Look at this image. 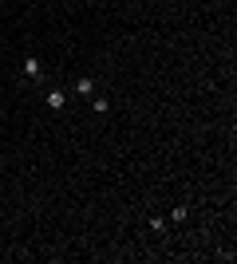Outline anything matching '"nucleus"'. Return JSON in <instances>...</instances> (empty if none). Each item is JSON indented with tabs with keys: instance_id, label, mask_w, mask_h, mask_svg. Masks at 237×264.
<instances>
[{
	"instance_id": "nucleus-4",
	"label": "nucleus",
	"mask_w": 237,
	"mask_h": 264,
	"mask_svg": "<svg viewBox=\"0 0 237 264\" xmlns=\"http://www.w3.org/2000/svg\"><path fill=\"white\" fill-rule=\"evenodd\" d=\"M91 107H95V110H99V114H107V110H111V99H103V95H99V99H95V103H91Z\"/></svg>"
},
{
	"instance_id": "nucleus-1",
	"label": "nucleus",
	"mask_w": 237,
	"mask_h": 264,
	"mask_svg": "<svg viewBox=\"0 0 237 264\" xmlns=\"http://www.w3.org/2000/svg\"><path fill=\"white\" fill-rule=\"evenodd\" d=\"M24 75H28V79H40V75H44L40 60H24Z\"/></svg>"
},
{
	"instance_id": "nucleus-2",
	"label": "nucleus",
	"mask_w": 237,
	"mask_h": 264,
	"mask_svg": "<svg viewBox=\"0 0 237 264\" xmlns=\"http://www.w3.org/2000/svg\"><path fill=\"white\" fill-rule=\"evenodd\" d=\"M64 103H68V91H48V107H51V110H59Z\"/></svg>"
},
{
	"instance_id": "nucleus-3",
	"label": "nucleus",
	"mask_w": 237,
	"mask_h": 264,
	"mask_svg": "<svg viewBox=\"0 0 237 264\" xmlns=\"http://www.w3.org/2000/svg\"><path fill=\"white\" fill-rule=\"evenodd\" d=\"M91 91H95V79H91V75H83V79L75 83V95H91Z\"/></svg>"
}]
</instances>
